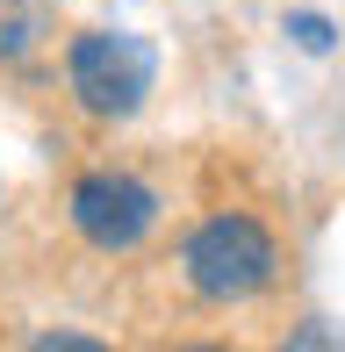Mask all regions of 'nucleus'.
<instances>
[{"label":"nucleus","instance_id":"1","mask_svg":"<svg viewBox=\"0 0 345 352\" xmlns=\"http://www.w3.org/2000/svg\"><path fill=\"white\" fill-rule=\"evenodd\" d=\"M65 79H72L87 116L122 122V116L144 108L151 79H159V51H151L144 36H130V29H87L65 51Z\"/></svg>","mask_w":345,"mask_h":352},{"label":"nucleus","instance_id":"4","mask_svg":"<svg viewBox=\"0 0 345 352\" xmlns=\"http://www.w3.org/2000/svg\"><path fill=\"white\" fill-rule=\"evenodd\" d=\"M288 36L302 43L309 58H324V51H331V43H338V29L324 22V14H309V8H295V14H288Z\"/></svg>","mask_w":345,"mask_h":352},{"label":"nucleus","instance_id":"3","mask_svg":"<svg viewBox=\"0 0 345 352\" xmlns=\"http://www.w3.org/2000/svg\"><path fill=\"white\" fill-rule=\"evenodd\" d=\"M159 223V195L137 173H87L72 187V230L93 252H137Z\"/></svg>","mask_w":345,"mask_h":352},{"label":"nucleus","instance_id":"5","mask_svg":"<svg viewBox=\"0 0 345 352\" xmlns=\"http://www.w3.org/2000/svg\"><path fill=\"white\" fill-rule=\"evenodd\" d=\"M36 352H101L93 338H80V331H43L36 338Z\"/></svg>","mask_w":345,"mask_h":352},{"label":"nucleus","instance_id":"2","mask_svg":"<svg viewBox=\"0 0 345 352\" xmlns=\"http://www.w3.org/2000/svg\"><path fill=\"white\" fill-rule=\"evenodd\" d=\"M180 266H187V287H194L201 302H252L259 287L274 280L280 252H274V237H266V223H252V216H209L194 237H187Z\"/></svg>","mask_w":345,"mask_h":352}]
</instances>
